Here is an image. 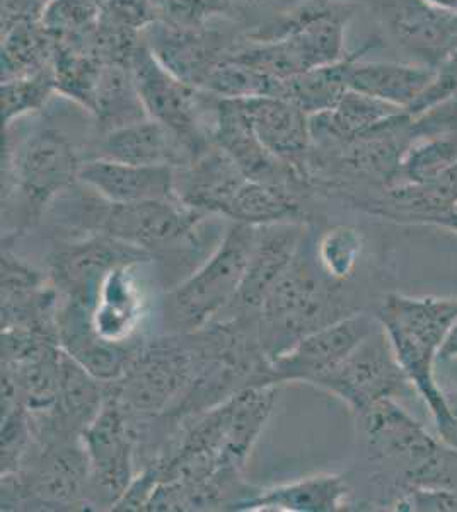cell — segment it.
<instances>
[{
    "label": "cell",
    "instance_id": "1",
    "mask_svg": "<svg viewBox=\"0 0 457 512\" xmlns=\"http://www.w3.org/2000/svg\"><path fill=\"white\" fill-rule=\"evenodd\" d=\"M82 161L60 128L40 125L18 140L6 135L2 204L14 207L21 229L35 226L60 193L79 183Z\"/></svg>",
    "mask_w": 457,
    "mask_h": 512
},
{
    "label": "cell",
    "instance_id": "2",
    "mask_svg": "<svg viewBox=\"0 0 457 512\" xmlns=\"http://www.w3.org/2000/svg\"><path fill=\"white\" fill-rule=\"evenodd\" d=\"M418 395L429 405L435 427L447 419V403L435 369L440 345L457 318V299L389 294L376 315Z\"/></svg>",
    "mask_w": 457,
    "mask_h": 512
},
{
    "label": "cell",
    "instance_id": "3",
    "mask_svg": "<svg viewBox=\"0 0 457 512\" xmlns=\"http://www.w3.org/2000/svg\"><path fill=\"white\" fill-rule=\"evenodd\" d=\"M336 287L338 284L323 274L318 262L304 255L301 246L258 315V338L270 361L309 333L352 315Z\"/></svg>",
    "mask_w": 457,
    "mask_h": 512
},
{
    "label": "cell",
    "instance_id": "4",
    "mask_svg": "<svg viewBox=\"0 0 457 512\" xmlns=\"http://www.w3.org/2000/svg\"><path fill=\"white\" fill-rule=\"evenodd\" d=\"M258 227L234 222L200 267L181 280L166 299V318L181 332L195 333L214 323L243 282Z\"/></svg>",
    "mask_w": 457,
    "mask_h": 512
},
{
    "label": "cell",
    "instance_id": "5",
    "mask_svg": "<svg viewBox=\"0 0 457 512\" xmlns=\"http://www.w3.org/2000/svg\"><path fill=\"white\" fill-rule=\"evenodd\" d=\"M278 383L249 386L195 420L174 453L243 470L277 400Z\"/></svg>",
    "mask_w": 457,
    "mask_h": 512
},
{
    "label": "cell",
    "instance_id": "6",
    "mask_svg": "<svg viewBox=\"0 0 457 512\" xmlns=\"http://www.w3.org/2000/svg\"><path fill=\"white\" fill-rule=\"evenodd\" d=\"M130 69L149 118L178 135L195 158L214 144L212 130L219 96L195 88L164 69L142 36L132 53Z\"/></svg>",
    "mask_w": 457,
    "mask_h": 512
},
{
    "label": "cell",
    "instance_id": "7",
    "mask_svg": "<svg viewBox=\"0 0 457 512\" xmlns=\"http://www.w3.org/2000/svg\"><path fill=\"white\" fill-rule=\"evenodd\" d=\"M81 205L82 224L93 231L91 234H106L152 256L185 243L212 216L188 209L178 200L113 204L98 195L82 198Z\"/></svg>",
    "mask_w": 457,
    "mask_h": 512
},
{
    "label": "cell",
    "instance_id": "8",
    "mask_svg": "<svg viewBox=\"0 0 457 512\" xmlns=\"http://www.w3.org/2000/svg\"><path fill=\"white\" fill-rule=\"evenodd\" d=\"M357 7L359 4L350 0H301L246 38H280L294 53L302 72L318 69L347 57V28Z\"/></svg>",
    "mask_w": 457,
    "mask_h": 512
},
{
    "label": "cell",
    "instance_id": "9",
    "mask_svg": "<svg viewBox=\"0 0 457 512\" xmlns=\"http://www.w3.org/2000/svg\"><path fill=\"white\" fill-rule=\"evenodd\" d=\"M197 371L195 349L157 342L140 349L127 373L110 383L108 391L135 415L164 414L183 405Z\"/></svg>",
    "mask_w": 457,
    "mask_h": 512
},
{
    "label": "cell",
    "instance_id": "10",
    "mask_svg": "<svg viewBox=\"0 0 457 512\" xmlns=\"http://www.w3.org/2000/svg\"><path fill=\"white\" fill-rule=\"evenodd\" d=\"M313 386L338 396L355 414L364 412L365 408L381 400H398L415 390L396 359L393 345L382 326L365 338L340 366L321 376Z\"/></svg>",
    "mask_w": 457,
    "mask_h": 512
},
{
    "label": "cell",
    "instance_id": "11",
    "mask_svg": "<svg viewBox=\"0 0 457 512\" xmlns=\"http://www.w3.org/2000/svg\"><path fill=\"white\" fill-rule=\"evenodd\" d=\"M134 412L108 391L105 405L82 432L89 460V487L111 509L134 482Z\"/></svg>",
    "mask_w": 457,
    "mask_h": 512
},
{
    "label": "cell",
    "instance_id": "12",
    "mask_svg": "<svg viewBox=\"0 0 457 512\" xmlns=\"http://www.w3.org/2000/svg\"><path fill=\"white\" fill-rule=\"evenodd\" d=\"M142 41L173 76L203 89L239 40L212 26H176L156 19L142 31Z\"/></svg>",
    "mask_w": 457,
    "mask_h": 512
},
{
    "label": "cell",
    "instance_id": "13",
    "mask_svg": "<svg viewBox=\"0 0 457 512\" xmlns=\"http://www.w3.org/2000/svg\"><path fill=\"white\" fill-rule=\"evenodd\" d=\"M379 326L377 318L352 313L309 333L270 361L273 381L316 383L321 376L340 366Z\"/></svg>",
    "mask_w": 457,
    "mask_h": 512
},
{
    "label": "cell",
    "instance_id": "14",
    "mask_svg": "<svg viewBox=\"0 0 457 512\" xmlns=\"http://www.w3.org/2000/svg\"><path fill=\"white\" fill-rule=\"evenodd\" d=\"M304 236L306 229L302 222L258 227L256 243L238 294L217 321L258 320L268 294L296 260Z\"/></svg>",
    "mask_w": 457,
    "mask_h": 512
},
{
    "label": "cell",
    "instance_id": "15",
    "mask_svg": "<svg viewBox=\"0 0 457 512\" xmlns=\"http://www.w3.org/2000/svg\"><path fill=\"white\" fill-rule=\"evenodd\" d=\"M212 140L238 164L248 180L289 188L301 195L313 188L299 169L263 146L244 113L241 99L219 98Z\"/></svg>",
    "mask_w": 457,
    "mask_h": 512
},
{
    "label": "cell",
    "instance_id": "16",
    "mask_svg": "<svg viewBox=\"0 0 457 512\" xmlns=\"http://www.w3.org/2000/svg\"><path fill=\"white\" fill-rule=\"evenodd\" d=\"M357 415L372 453L405 466L413 487L444 448V443L435 441L398 400L386 398Z\"/></svg>",
    "mask_w": 457,
    "mask_h": 512
},
{
    "label": "cell",
    "instance_id": "17",
    "mask_svg": "<svg viewBox=\"0 0 457 512\" xmlns=\"http://www.w3.org/2000/svg\"><path fill=\"white\" fill-rule=\"evenodd\" d=\"M374 9L394 43L418 64L435 69L457 48V14L427 0H381Z\"/></svg>",
    "mask_w": 457,
    "mask_h": 512
},
{
    "label": "cell",
    "instance_id": "18",
    "mask_svg": "<svg viewBox=\"0 0 457 512\" xmlns=\"http://www.w3.org/2000/svg\"><path fill=\"white\" fill-rule=\"evenodd\" d=\"M149 260L152 255L147 251L106 234H91V238L62 246L53 253L52 282L62 297H76L93 304L101 280L113 268Z\"/></svg>",
    "mask_w": 457,
    "mask_h": 512
},
{
    "label": "cell",
    "instance_id": "19",
    "mask_svg": "<svg viewBox=\"0 0 457 512\" xmlns=\"http://www.w3.org/2000/svg\"><path fill=\"white\" fill-rule=\"evenodd\" d=\"M79 183L113 204L178 200L174 188V168L171 166H142L111 159L87 158L79 169Z\"/></svg>",
    "mask_w": 457,
    "mask_h": 512
},
{
    "label": "cell",
    "instance_id": "20",
    "mask_svg": "<svg viewBox=\"0 0 457 512\" xmlns=\"http://www.w3.org/2000/svg\"><path fill=\"white\" fill-rule=\"evenodd\" d=\"M241 105L263 146L309 180L307 161L313 140L306 111L277 96L241 99Z\"/></svg>",
    "mask_w": 457,
    "mask_h": 512
},
{
    "label": "cell",
    "instance_id": "21",
    "mask_svg": "<svg viewBox=\"0 0 457 512\" xmlns=\"http://www.w3.org/2000/svg\"><path fill=\"white\" fill-rule=\"evenodd\" d=\"M246 180L238 164L215 142L190 163L174 168V188L181 204L212 216H224Z\"/></svg>",
    "mask_w": 457,
    "mask_h": 512
},
{
    "label": "cell",
    "instance_id": "22",
    "mask_svg": "<svg viewBox=\"0 0 457 512\" xmlns=\"http://www.w3.org/2000/svg\"><path fill=\"white\" fill-rule=\"evenodd\" d=\"M91 158L111 159L142 166L181 168L195 158L190 147L162 123L145 118L142 122L99 135Z\"/></svg>",
    "mask_w": 457,
    "mask_h": 512
},
{
    "label": "cell",
    "instance_id": "23",
    "mask_svg": "<svg viewBox=\"0 0 457 512\" xmlns=\"http://www.w3.org/2000/svg\"><path fill=\"white\" fill-rule=\"evenodd\" d=\"M125 263L101 280L91 308L94 332L111 344H132L144 318L145 297L135 267Z\"/></svg>",
    "mask_w": 457,
    "mask_h": 512
},
{
    "label": "cell",
    "instance_id": "24",
    "mask_svg": "<svg viewBox=\"0 0 457 512\" xmlns=\"http://www.w3.org/2000/svg\"><path fill=\"white\" fill-rule=\"evenodd\" d=\"M381 40L367 41L359 48L348 70V86L353 91L386 101L401 110H410L413 103L429 88L435 69L429 65L403 64V62H381L364 60L365 53L377 47Z\"/></svg>",
    "mask_w": 457,
    "mask_h": 512
},
{
    "label": "cell",
    "instance_id": "25",
    "mask_svg": "<svg viewBox=\"0 0 457 512\" xmlns=\"http://www.w3.org/2000/svg\"><path fill=\"white\" fill-rule=\"evenodd\" d=\"M348 485L340 475H316L278 485L234 504V511L333 512L347 504Z\"/></svg>",
    "mask_w": 457,
    "mask_h": 512
},
{
    "label": "cell",
    "instance_id": "26",
    "mask_svg": "<svg viewBox=\"0 0 457 512\" xmlns=\"http://www.w3.org/2000/svg\"><path fill=\"white\" fill-rule=\"evenodd\" d=\"M400 113H405V110L389 105L381 99L348 89L335 108L309 117L313 140L311 147L331 146L343 140L353 139Z\"/></svg>",
    "mask_w": 457,
    "mask_h": 512
},
{
    "label": "cell",
    "instance_id": "27",
    "mask_svg": "<svg viewBox=\"0 0 457 512\" xmlns=\"http://www.w3.org/2000/svg\"><path fill=\"white\" fill-rule=\"evenodd\" d=\"M91 117L99 135L149 118L130 65L115 62L103 64Z\"/></svg>",
    "mask_w": 457,
    "mask_h": 512
},
{
    "label": "cell",
    "instance_id": "28",
    "mask_svg": "<svg viewBox=\"0 0 457 512\" xmlns=\"http://www.w3.org/2000/svg\"><path fill=\"white\" fill-rule=\"evenodd\" d=\"M299 198L301 193L289 188L246 180L227 205L224 217L255 227L302 222Z\"/></svg>",
    "mask_w": 457,
    "mask_h": 512
},
{
    "label": "cell",
    "instance_id": "29",
    "mask_svg": "<svg viewBox=\"0 0 457 512\" xmlns=\"http://www.w3.org/2000/svg\"><path fill=\"white\" fill-rule=\"evenodd\" d=\"M357 52L348 53L345 59L335 64L307 70L299 76L285 79L282 81L278 98L289 99L301 110L306 111L309 117L335 108L350 89L348 70Z\"/></svg>",
    "mask_w": 457,
    "mask_h": 512
},
{
    "label": "cell",
    "instance_id": "30",
    "mask_svg": "<svg viewBox=\"0 0 457 512\" xmlns=\"http://www.w3.org/2000/svg\"><path fill=\"white\" fill-rule=\"evenodd\" d=\"M55 41L41 19H24L2 30V79L53 67Z\"/></svg>",
    "mask_w": 457,
    "mask_h": 512
},
{
    "label": "cell",
    "instance_id": "31",
    "mask_svg": "<svg viewBox=\"0 0 457 512\" xmlns=\"http://www.w3.org/2000/svg\"><path fill=\"white\" fill-rule=\"evenodd\" d=\"M57 93V79L53 67L26 76L2 79L0 98L4 127L45 110Z\"/></svg>",
    "mask_w": 457,
    "mask_h": 512
},
{
    "label": "cell",
    "instance_id": "32",
    "mask_svg": "<svg viewBox=\"0 0 457 512\" xmlns=\"http://www.w3.org/2000/svg\"><path fill=\"white\" fill-rule=\"evenodd\" d=\"M454 166H457V139L447 135L415 137L401 161L398 183H430Z\"/></svg>",
    "mask_w": 457,
    "mask_h": 512
},
{
    "label": "cell",
    "instance_id": "33",
    "mask_svg": "<svg viewBox=\"0 0 457 512\" xmlns=\"http://www.w3.org/2000/svg\"><path fill=\"white\" fill-rule=\"evenodd\" d=\"M282 81L263 74L260 70L238 60L226 57L212 72L205 91L224 99H249L260 96H280Z\"/></svg>",
    "mask_w": 457,
    "mask_h": 512
},
{
    "label": "cell",
    "instance_id": "34",
    "mask_svg": "<svg viewBox=\"0 0 457 512\" xmlns=\"http://www.w3.org/2000/svg\"><path fill=\"white\" fill-rule=\"evenodd\" d=\"M362 234L355 227L335 226L324 231L316 245V262L328 279L340 284L352 277L362 255Z\"/></svg>",
    "mask_w": 457,
    "mask_h": 512
},
{
    "label": "cell",
    "instance_id": "35",
    "mask_svg": "<svg viewBox=\"0 0 457 512\" xmlns=\"http://www.w3.org/2000/svg\"><path fill=\"white\" fill-rule=\"evenodd\" d=\"M33 437V419L23 405L2 412V475H11L21 470V465L31 451Z\"/></svg>",
    "mask_w": 457,
    "mask_h": 512
},
{
    "label": "cell",
    "instance_id": "36",
    "mask_svg": "<svg viewBox=\"0 0 457 512\" xmlns=\"http://www.w3.org/2000/svg\"><path fill=\"white\" fill-rule=\"evenodd\" d=\"M157 19L176 26H205L222 16L231 0H152Z\"/></svg>",
    "mask_w": 457,
    "mask_h": 512
},
{
    "label": "cell",
    "instance_id": "37",
    "mask_svg": "<svg viewBox=\"0 0 457 512\" xmlns=\"http://www.w3.org/2000/svg\"><path fill=\"white\" fill-rule=\"evenodd\" d=\"M457 94V48L452 50L446 59L435 67L434 79L429 88L423 91L422 96L406 111L411 117H417L423 111L430 110L432 106L452 98Z\"/></svg>",
    "mask_w": 457,
    "mask_h": 512
},
{
    "label": "cell",
    "instance_id": "38",
    "mask_svg": "<svg viewBox=\"0 0 457 512\" xmlns=\"http://www.w3.org/2000/svg\"><path fill=\"white\" fill-rule=\"evenodd\" d=\"M411 132L413 139L427 135H447L457 139V94L417 117H411Z\"/></svg>",
    "mask_w": 457,
    "mask_h": 512
},
{
    "label": "cell",
    "instance_id": "39",
    "mask_svg": "<svg viewBox=\"0 0 457 512\" xmlns=\"http://www.w3.org/2000/svg\"><path fill=\"white\" fill-rule=\"evenodd\" d=\"M401 511H457V492L442 487H413L398 502Z\"/></svg>",
    "mask_w": 457,
    "mask_h": 512
},
{
    "label": "cell",
    "instance_id": "40",
    "mask_svg": "<svg viewBox=\"0 0 457 512\" xmlns=\"http://www.w3.org/2000/svg\"><path fill=\"white\" fill-rule=\"evenodd\" d=\"M444 396H446L449 415H447L446 422L435 429H437L440 441L457 451V386L444 390Z\"/></svg>",
    "mask_w": 457,
    "mask_h": 512
},
{
    "label": "cell",
    "instance_id": "41",
    "mask_svg": "<svg viewBox=\"0 0 457 512\" xmlns=\"http://www.w3.org/2000/svg\"><path fill=\"white\" fill-rule=\"evenodd\" d=\"M457 359V318L452 323L449 332L446 333L444 342L440 345L439 355H437V364L440 362L456 361Z\"/></svg>",
    "mask_w": 457,
    "mask_h": 512
},
{
    "label": "cell",
    "instance_id": "42",
    "mask_svg": "<svg viewBox=\"0 0 457 512\" xmlns=\"http://www.w3.org/2000/svg\"><path fill=\"white\" fill-rule=\"evenodd\" d=\"M442 226L451 227V229L457 231V202L454 204V207L449 210V214H447L446 219L442 222Z\"/></svg>",
    "mask_w": 457,
    "mask_h": 512
},
{
    "label": "cell",
    "instance_id": "43",
    "mask_svg": "<svg viewBox=\"0 0 457 512\" xmlns=\"http://www.w3.org/2000/svg\"><path fill=\"white\" fill-rule=\"evenodd\" d=\"M440 364H447V366L452 367V378L456 379V386H457V359H456V361L440 362Z\"/></svg>",
    "mask_w": 457,
    "mask_h": 512
},
{
    "label": "cell",
    "instance_id": "44",
    "mask_svg": "<svg viewBox=\"0 0 457 512\" xmlns=\"http://www.w3.org/2000/svg\"><path fill=\"white\" fill-rule=\"evenodd\" d=\"M236 2H243V4H253V6H260V4H265V2H273V0H236Z\"/></svg>",
    "mask_w": 457,
    "mask_h": 512
},
{
    "label": "cell",
    "instance_id": "45",
    "mask_svg": "<svg viewBox=\"0 0 457 512\" xmlns=\"http://www.w3.org/2000/svg\"><path fill=\"white\" fill-rule=\"evenodd\" d=\"M350 2H355V4H359V2H365V4H371V6L374 7L376 4H379L381 0H350Z\"/></svg>",
    "mask_w": 457,
    "mask_h": 512
}]
</instances>
